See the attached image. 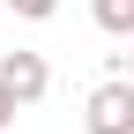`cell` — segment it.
<instances>
[{"label": "cell", "instance_id": "cell-6", "mask_svg": "<svg viewBox=\"0 0 134 134\" xmlns=\"http://www.w3.org/2000/svg\"><path fill=\"white\" fill-rule=\"evenodd\" d=\"M119 75H127V82H134V52H119Z\"/></svg>", "mask_w": 134, "mask_h": 134}, {"label": "cell", "instance_id": "cell-2", "mask_svg": "<svg viewBox=\"0 0 134 134\" xmlns=\"http://www.w3.org/2000/svg\"><path fill=\"white\" fill-rule=\"evenodd\" d=\"M0 90L15 97V112L37 104L45 90H52V67H45V52H0Z\"/></svg>", "mask_w": 134, "mask_h": 134}, {"label": "cell", "instance_id": "cell-5", "mask_svg": "<svg viewBox=\"0 0 134 134\" xmlns=\"http://www.w3.org/2000/svg\"><path fill=\"white\" fill-rule=\"evenodd\" d=\"M8 119H15V97H8V90H0V134H8Z\"/></svg>", "mask_w": 134, "mask_h": 134}, {"label": "cell", "instance_id": "cell-1", "mask_svg": "<svg viewBox=\"0 0 134 134\" xmlns=\"http://www.w3.org/2000/svg\"><path fill=\"white\" fill-rule=\"evenodd\" d=\"M82 127H90V134H134V82L127 75L97 82L90 104H82Z\"/></svg>", "mask_w": 134, "mask_h": 134}, {"label": "cell", "instance_id": "cell-3", "mask_svg": "<svg viewBox=\"0 0 134 134\" xmlns=\"http://www.w3.org/2000/svg\"><path fill=\"white\" fill-rule=\"evenodd\" d=\"M97 30H112V37H134V0H90Z\"/></svg>", "mask_w": 134, "mask_h": 134}, {"label": "cell", "instance_id": "cell-4", "mask_svg": "<svg viewBox=\"0 0 134 134\" xmlns=\"http://www.w3.org/2000/svg\"><path fill=\"white\" fill-rule=\"evenodd\" d=\"M8 8L23 15V23H52V15H60V0H8Z\"/></svg>", "mask_w": 134, "mask_h": 134}]
</instances>
